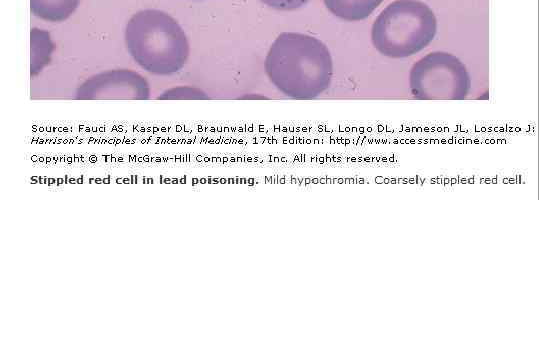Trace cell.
I'll return each mask as SVG.
<instances>
[{
	"label": "cell",
	"instance_id": "obj_5",
	"mask_svg": "<svg viewBox=\"0 0 540 360\" xmlns=\"http://www.w3.org/2000/svg\"><path fill=\"white\" fill-rule=\"evenodd\" d=\"M150 85L146 78L131 69L99 72L85 80L76 90L78 100H147Z\"/></svg>",
	"mask_w": 540,
	"mask_h": 360
},
{
	"label": "cell",
	"instance_id": "obj_2",
	"mask_svg": "<svg viewBox=\"0 0 540 360\" xmlns=\"http://www.w3.org/2000/svg\"><path fill=\"white\" fill-rule=\"evenodd\" d=\"M125 43L132 59L153 75L178 73L190 54V44L180 24L158 9L140 10L129 19Z\"/></svg>",
	"mask_w": 540,
	"mask_h": 360
},
{
	"label": "cell",
	"instance_id": "obj_3",
	"mask_svg": "<svg viewBox=\"0 0 540 360\" xmlns=\"http://www.w3.org/2000/svg\"><path fill=\"white\" fill-rule=\"evenodd\" d=\"M437 19L432 9L419 0H395L376 17L371 27V42L383 56L410 57L434 39Z\"/></svg>",
	"mask_w": 540,
	"mask_h": 360
},
{
	"label": "cell",
	"instance_id": "obj_9",
	"mask_svg": "<svg viewBox=\"0 0 540 360\" xmlns=\"http://www.w3.org/2000/svg\"><path fill=\"white\" fill-rule=\"evenodd\" d=\"M208 98V95L200 88L188 85L170 87L158 97L160 100H203Z\"/></svg>",
	"mask_w": 540,
	"mask_h": 360
},
{
	"label": "cell",
	"instance_id": "obj_11",
	"mask_svg": "<svg viewBox=\"0 0 540 360\" xmlns=\"http://www.w3.org/2000/svg\"><path fill=\"white\" fill-rule=\"evenodd\" d=\"M58 183L61 184V183H62V179H58Z\"/></svg>",
	"mask_w": 540,
	"mask_h": 360
},
{
	"label": "cell",
	"instance_id": "obj_4",
	"mask_svg": "<svg viewBox=\"0 0 540 360\" xmlns=\"http://www.w3.org/2000/svg\"><path fill=\"white\" fill-rule=\"evenodd\" d=\"M409 87L419 100H462L471 88L463 62L445 51H433L417 60L409 73Z\"/></svg>",
	"mask_w": 540,
	"mask_h": 360
},
{
	"label": "cell",
	"instance_id": "obj_8",
	"mask_svg": "<svg viewBox=\"0 0 540 360\" xmlns=\"http://www.w3.org/2000/svg\"><path fill=\"white\" fill-rule=\"evenodd\" d=\"M80 0H30L31 12L50 22L66 20L76 10Z\"/></svg>",
	"mask_w": 540,
	"mask_h": 360
},
{
	"label": "cell",
	"instance_id": "obj_6",
	"mask_svg": "<svg viewBox=\"0 0 540 360\" xmlns=\"http://www.w3.org/2000/svg\"><path fill=\"white\" fill-rule=\"evenodd\" d=\"M384 0H323L335 17L345 21H360L369 17Z\"/></svg>",
	"mask_w": 540,
	"mask_h": 360
},
{
	"label": "cell",
	"instance_id": "obj_1",
	"mask_svg": "<svg viewBox=\"0 0 540 360\" xmlns=\"http://www.w3.org/2000/svg\"><path fill=\"white\" fill-rule=\"evenodd\" d=\"M264 71L272 85L291 99L309 100L325 92L333 78L332 55L319 38L283 32L270 45Z\"/></svg>",
	"mask_w": 540,
	"mask_h": 360
},
{
	"label": "cell",
	"instance_id": "obj_10",
	"mask_svg": "<svg viewBox=\"0 0 540 360\" xmlns=\"http://www.w3.org/2000/svg\"><path fill=\"white\" fill-rule=\"evenodd\" d=\"M270 8L280 11H293L306 5L310 0H260Z\"/></svg>",
	"mask_w": 540,
	"mask_h": 360
},
{
	"label": "cell",
	"instance_id": "obj_7",
	"mask_svg": "<svg viewBox=\"0 0 540 360\" xmlns=\"http://www.w3.org/2000/svg\"><path fill=\"white\" fill-rule=\"evenodd\" d=\"M55 50L47 30L32 28L30 32V74L40 73L50 62Z\"/></svg>",
	"mask_w": 540,
	"mask_h": 360
}]
</instances>
